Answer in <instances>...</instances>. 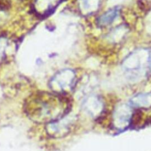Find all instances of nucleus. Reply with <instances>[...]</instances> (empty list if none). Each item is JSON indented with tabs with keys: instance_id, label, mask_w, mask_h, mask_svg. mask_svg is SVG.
Masks as SVG:
<instances>
[{
	"instance_id": "423d86ee",
	"label": "nucleus",
	"mask_w": 151,
	"mask_h": 151,
	"mask_svg": "<svg viewBox=\"0 0 151 151\" xmlns=\"http://www.w3.org/2000/svg\"><path fill=\"white\" fill-rule=\"evenodd\" d=\"M120 12V7L114 6L102 14L97 19L100 26H107L111 24L118 17Z\"/></svg>"
},
{
	"instance_id": "f257e3e1",
	"label": "nucleus",
	"mask_w": 151,
	"mask_h": 151,
	"mask_svg": "<svg viewBox=\"0 0 151 151\" xmlns=\"http://www.w3.org/2000/svg\"><path fill=\"white\" fill-rule=\"evenodd\" d=\"M25 109L33 120L48 123L65 115L67 105L57 96L41 93L30 99Z\"/></svg>"
},
{
	"instance_id": "20e7f679",
	"label": "nucleus",
	"mask_w": 151,
	"mask_h": 151,
	"mask_svg": "<svg viewBox=\"0 0 151 151\" xmlns=\"http://www.w3.org/2000/svg\"><path fill=\"white\" fill-rule=\"evenodd\" d=\"M75 74L73 70H64L55 75L51 83L55 87H58L60 91H63L67 87H70L74 80Z\"/></svg>"
},
{
	"instance_id": "0eeeda50",
	"label": "nucleus",
	"mask_w": 151,
	"mask_h": 151,
	"mask_svg": "<svg viewBox=\"0 0 151 151\" xmlns=\"http://www.w3.org/2000/svg\"><path fill=\"white\" fill-rule=\"evenodd\" d=\"M83 9L87 13L92 12L99 6V0H81Z\"/></svg>"
},
{
	"instance_id": "f03ea898",
	"label": "nucleus",
	"mask_w": 151,
	"mask_h": 151,
	"mask_svg": "<svg viewBox=\"0 0 151 151\" xmlns=\"http://www.w3.org/2000/svg\"><path fill=\"white\" fill-rule=\"evenodd\" d=\"M151 66V52L146 50H138L129 54L123 62L126 74L130 79H138L145 76Z\"/></svg>"
},
{
	"instance_id": "39448f33",
	"label": "nucleus",
	"mask_w": 151,
	"mask_h": 151,
	"mask_svg": "<svg viewBox=\"0 0 151 151\" xmlns=\"http://www.w3.org/2000/svg\"><path fill=\"white\" fill-rule=\"evenodd\" d=\"M63 0H36L35 9L43 16L48 15L54 11L55 8Z\"/></svg>"
},
{
	"instance_id": "7ed1b4c3",
	"label": "nucleus",
	"mask_w": 151,
	"mask_h": 151,
	"mask_svg": "<svg viewBox=\"0 0 151 151\" xmlns=\"http://www.w3.org/2000/svg\"><path fill=\"white\" fill-rule=\"evenodd\" d=\"M74 123V117L65 114L63 117L47 124V133L53 137L65 136L71 130Z\"/></svg>"
}]
</instances>
